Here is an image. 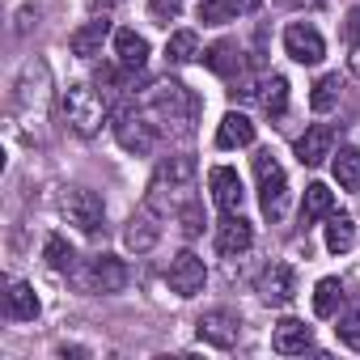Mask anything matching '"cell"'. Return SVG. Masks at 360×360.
<instances>
[{"mask_svg": "<svg viewBox=\"0 0 360 360\" xmlns=\"http://www.w3.org/2000/svg\"><path fill=\"white\" fill-rule=\"evenodd\" d=\"M191 191H195V157H187V153L165 157L148 178L144 208H153L157 217H178V208L195 200Z\"/></svg>", "mask_w": 360, "mask_h": 360, "instance_id": "obj_1", "label": "cell"}, {"mask_svg": "<svg viewBox=\"0 0 360 360\" xmlns=\"http://www.w3.org/2000/svg\"><path fill=\"white\" fill-rule=\"evenodd\" d=\"M140 110L153 119V127L174 131V136H187L191 119H195V102H191V94H187L183 81H157L148 89V98H144Z\"/></svg>", "mask_w": 360, "mask_h": 360, "instance_id": "obj_2", "label": "cell"}, {"mask_svg": "<svg viewBox=\"0 0 360 360\" xmlns=\"http://www.w3.org/2000/svg\"><path fill=\"white\" fill-rule=\"evenodd\" d=\"M255 178H259L263 217L267 221H284V212H288V174H284V165H280V157L271 148L255 153Z\"/></svg>", "mask_w": 360, "mask_h": 360, "instance_id": "obj_3", "label": "cell"}, {"mask_svg": "<svg viewBox=\"0 0 360 360\" xmlns=\"http://www.w3.org/2000/svg\"><path fill=\"white\" fill-rule=\"evenodd\" d=\"M64 119H68V127L77 131V136H98L102 131V123H106V102H102V94L98 89H89V85H68L64 89Z\"/></svg>", "mask_w": 360, "mask_h": 360, "instance_id": "obj_4", "label": "cell"}, {"mask_svg": "<svg viewBox=\"0 0 360 360\" xmlns=\"http://www.w3.org/2000/svg\"><path fill=\"white\" fill-rule=\"evenodd\" d=\"M60 212H64L68 225H77L81 233H98V229L106 225V204H102V195L89 191V187H68V191L60 195Z\"/></svg>", "mask_w": 360, "mask_h": 360, "instance_id": "obj_5", "label": "cell"}, {"mask_svg": "<svg viewBox=\"0 0 360 360\" xmlns=\"http://www.w3.org/2000/svg\"><path fill=\"white\" fill-rule=\"evenodd\" d=\"M110 127H115L119 148H127V153H136V157L153 153V144H157V127H153V119H148L140 106H123Z\"/></svg>", "mask_w": 360, "mask_h": 360, "instance_id": "obj_6", "label": "cell"}, {"mask_svg": "<svg viewBox=\"0 0 360 360\" xmlns=\"http://www.w3.org/2000/svg\"><path fill=\"white\" fill-rule=\"evenodd\" d=\"M165 280H169V288H174L178 297H200L204 284H208V267H204V259H200L195 250H178V255L169 259Z\"/></svg>", "mask_w": 360, "mask_h": 360, "instance_id": "obj_7", "label": "cell"}, {"mask_svg": "<svg viewBox=\"0 0 360 360\" xmlns=\"http://www.w3.org/2000/svg\"><path fill=\"white\" fill-rule=\"evenodd\" d=\"M81 280H85V288H89V292H102V297L123 292V284H127V263H123V259H115V255H94Z\"/></svg>", "mask_w": 360, "mask_h": 360, "instance_id": "obj_8", "label": "cell"}, {"mask_svg": "<svg viewBox=\"0 0 360 360\" xmlns=\"http://www.w3.org/2000/svg\"><path fill=\"white\" fill-rule=\"evenodd\" d=\"M195 335L208 343V347H233L238 343V335H242V318L233 314V309H208L200 322H195Z\"/></svg>", "mask_w": 360, "mask_h": 360, "instance_id": "obj_9", "label": "cell"}, {"mask_svg": "<svg viewBox=\"0 0 360 360\" xmlns=\"http://www.w3.org/2000/svg\"><path fill=\"white\" fill-rule=\"evenodd\" d=\"M284 51H288L297 64H322L326 43H322V34H318L309 22H292V26L284 30Z\"/></svg>", "mask_w": 360, "mask_h": 360, "instance_id": "obj_10", "label": "cell"}, {"mask_svg": "<svg viewBox=\"0 0 360 360\" xmlns=\"http://www.w3.org/2000/svg\"><path fill=\"white\" fill-rule=\"evenodd\" d=\"M208 187H212V200H217V208H221L225 217L242 212V204H246V187H242L238 169H229V165H217V169L208 174Z\"/></svg>", "mask_w": 360, "mask_h": 360, "instance_id": "obj_11", "label": "cell"}, {"mask_svg": "<svg viewBox=\"0 0 360 360\" xmlns=\"http://www.w3.org/2000/svg\"><path fill=\"white\" fill-rule=\"evenodd\" d=\"M271 347H276L280 356H305V352L314 347V330H309L301 318H284V322H276V330H271Z\"/></svg>", "mask_w": 360, "mask_h": 360, "instance_id": "obj_12", "label": "cell"}, {"mask_svg": "<svg viewBox=\"0 0 360 360\" xmlns=\"http://www.w3.org/2000/svg\"><path fill=\"white\" fill-rule=\"evenodd\" d=\"M326 157H335V131L326 123H314L301 140H297V161L301 165H322Z\"/></svg>", "mask_w": 360, "mask_h": 360, "instance_id": "obj_13", "label": "cell"}, {"mask_svg": "<svg viewBox=\"0 0 360 360\" xmlns=\"http://www.w3.org/2000/svg\"><path fill=\"white\" fill-rule=\"evenodd\" d=\"M292 292H297V280H292V271H288L284 263L263 267V276H259V297H263L267 305H288Z\"/></svg>", "mask_w": 360, "mask_h": 360, "instance_id": "obj_14", "label": "cell"}, {"mask_svg": "<svg viewBox=\"0 0 360 360\" xmlns=\"http://www.w3.org/2000/svg\"><path fill=\"white\" fill-rule=\"evenodd\" d=\"M250 242H255V229L242 212L221 221V229H217V250L221 255H242V250H250Z\"/></svg>", "mask_w": 360, "mask_h": 360, "instance_id": "obj_15", "label": "cell"}, {"mask_svg": "<svg viewBox=\"0 0 360 360\" xmlns=\"http://www.w3.org/2000/svg\"><path fill=\"white\" fill-rule=\"evenodd\" d=\"M5 314L13 322H34L39 318V297L26 280H9L5 284Z\"/></svg>", "mask_w": 360, "mask_h": 360, "instance_id": "obj_16", "label": "cell"}, {"mask_svg": "<svg viewBox=\"0 0 360 360\" xmlns=\"http://www.w3.org/2000/svg\"><path fill=\"white\" fill-rule=\"evenodd\" d=\"M106 34H110V22H106V18H94V22H85V26H81V30L68 39V47H72V56H81V60H94V56L102 51Z\"/></svg>", "mask_w": 360, "mask_h": 360, "instance_id": "obj_17", "label": "cell"}, {"mask_svg": "<svg viewBox=\"0 0 360 360\" xmlns=\"http://www.w3.org/2000/svg\"><path fill=\"white\" fill-rule=\"evenodd\" d=\"M115 56H119V64H123L127 72H140V68L148 64V43H144V34H136V30H115Z\"/></svg>", "mask_w": 360, "mask_h": 360, "instance_id": "obj_18", "label": "cell"}, {"mask_svg": "<svg viewBox=\"0 0 360 360\" xmlns=\"http://www.w3.org/2000/svg\"><path fill=\"white\" fill-rule=\"evenodd\" d=\"M204 64L217 72V77H225V81H233V77H242V47L238 43H212L208 51H204Z\"/></svg>", "mask_w": 360, "mask_h": 360, "instance_id": "obj_19", "label": "cell"}, {"mask_svg": "<svg viewBox=\"0 0 360 360\" xmlns=\"http://www.w3.org/2000/svg\"><path fill=\"white\" fill-rule=\"evenodd\" d=\"M246 144H255V123L246 115L229 110L217 127V148H246Z\"/></svg>", "mask_w": 360, "mask_h": 360, "instance_id": "obj_20", "label": "cell"}, {"mask_svg": "<svg viewBox=\"0 0 360 360\" xmlns=\"http://www.w3.org/2000/svg\"><path fill=\"white\" fill-rule=\"evenodd\" d=\"M123 238H127V246H131L136 255H140V250H153L157 238H161V229H157V212H153V208H140V212L127 221V233H123Z\"/></svg>", "mask_w": 360, "mask_h": 360, "instance_id": "obj_21", "label": "cell"}, {"mask_svg": "<svg viewBox=\"0 0 360 360\" xmlns=\"http://www.w3.org/2000/svg\"><path fill=\"white\" fill-rule=\"evenodd\" d=\"M330 169H335V183H339L343 191H360V148L343 144V148L335 153Z\"/></svg>", "mask_w": 360, "mask_h": 360, "instance_id": "obj_22", "label": "cell"}, {"mask_svg": "<svg viewBox=\"0 0 360 360\" xmlns=\"http://www.w3.org/2000/svg\"><path fill=\"white\" fill-rule=\"evenodd\" d=\"M330 212H335V195H330L322 183H309V187H305V200H301V221L314 225V221H322V217H330Z\"/></svg>", "mask_w": 360, "mask_h": 360, "instance_id": "obj_23", "label": "cell"}, {"mask_svg": "<svg viewBox=\"0 0 360 360\" xmlns=\"http://www.w3.org/2000/svg\"><path fill=\"white\" fill-rule=\"evenodd\" d=\"M195 56H204L195 30H174V34H169V43H165V60H169V64H191Z\"/></svg>", "mask_w": 360, "mask_h": 360, "instance_id": "obj_24", "label": "cell"}, {"mask_svg": "<svg viewBox=\"0 0 360 360\" xmlns=\"http://www.w3.org/2000/svg\"><path fill=\"white\" fill-rule=\"evenodd\" d=\"M259 102H263V110H267V115H276V119H280V115L288 110V81H284L280 72H271V77L259 85Z\"/></svg>", "mask_w": 360, "mask_h": 360, "instance_id": "obj_25", "label": "cell"}, {"mask_svg": "<svg viewBox=\"0 0 360 360\" xmlns=\"http://www.w3.org/2000/svg\"><path fill=\"white\" fill-rule=\"evenodd\" d=\"M339 305H343V284L330 280V276L318 280V288H314V314H318V318H335Z\"/></svg>", "mask_w": 360, "mask_h": 360, "instance_id": "obj_26", "label": "cell"}, {"mask_svg": "<svg viewBox=\"0 0 360 360\" xmlns=\"http://www.w3.org/2000/svg\"><path fill=\"white\" fill-rule=\"evenodd\" d=\"M352 242H356V221L352 217H330V225H326V250L330 255H347Z\"/></svg>", "mask_w": 360, "mask_h": 360, "instance_id": "obj_27", "label": "cell"}, {"mask_svg": "<svg viewBox=\"0 0 360 360\" xmlns=\"http://www.w3.org/2000/svg\"><path fill=\"white\" fill-rule=\"evenodd\" d=\"M339 89H343V81H339V72H330V77H322L318 85H314V94H309V106L318 110V115H326L335 102H339Z\"/></svg>", "mask_w": 360, "mask_h": 360, "instance_id": "obj_28", "label": "cell"}, {"mask_svg": "<svg viewBox=\"0 0 360 360\" xmlns=\"http://www.w3.org/2000/svg\"><path fill=\"white\" fill-rule=\"evenodd\" d=\"M43 255H47V267H51V271H72V267H77V250H72L64 238H47V250H43Z\"/></svg>", "mask_w": 360, "mask_h": 360, "instance_id": "obj_29", "label": "cell"}, {"mask_svg": "<svg viewBox=\"0 0 360 360\" xmlns=\"http://www.w3.org/2000/svg\"><path fill=\"white\" fill-rule=\"evenodd\" d=\"M238 13L229 9V0H200V22L204 26H225V22H233Z\"/></svg>", "mask_w": 360, "mask_h": 360, "instance_id": "obj_30", "label": "cell"}, {"mask_svg": "<svg viewBox=\"0 0 360 360\" xmlns=\"http://www.w3.org/2000/svg\"><path fill=\"white\" fill-rule=\"evenodd\" d=\"M335 335H339V343H343V347H352V352H360V309H347V314L339 318V326H335Z\"/></svg>", "mask_w": 360, "mask_h": 360, "instance_id": "obj_31", "label": "cell"}, {"mask_svg": "<svg viewBox=\"0 0 360 360\" xmlns=\"http://www.w3.org/2000/svg\"><path fill=\"white\" fill-rule=\"evenodd\" d=\"M178 221H183V233H187V238H200V233H204V225H208V221H204V208H200L195 200L178 208Z\"/></svg>", "mask_w": 360, "mask_h": 360, "instance_id": "obj_32", "label": "cell"}, {"mask_svg": "<svg viewBox=\"0 0 360 360\" xmlns=\"http://www.w3.org/2000/svg\"><path fill=\"white\" fill-rule=\"evenodd\" d=\"M148 13H153V22L169 26V22L178 18V0H148Z\"/></svg>", "mask_w": 360, "mask_h": 360, "instance_id": "obj_33", "label": "cell"}, {"mask_svg": "<svg viewBox=\"0 0 360 360\" xmlns=\"http://www.w3.org/2000/svg\"><path fill=\"white\" fill-rule=\"evenodd\" d=\"M259 5H263V0H229V9H233V13H255Z\"/></svg>", "mask_w": 360, "mask_h": 360, "instance_id": "obj_34", "label": "cell"}, {"mask_svg": "<svg viewBox=\"0 0 360 360\" xmlns=\"http://www.w3.org/2000/svg\"><path fill=\"white\" fill-rule=\"evenodd\" d=\"M85 5H89L94 13H106V9H115V5H119V0H85Z\"/></svg>", "mask_w": 360, "mask_h": 360, "instance_id": "obj_35", "label": "cell"}, {"mask_svg": "<svg viewBox=\"0 0 360 360\" xmlns=\"http://www.w3.org/2000/svg\"><path fill=\"white\" fill-rule=\"evenodd\" d=\"M352 72L360 77V43H356V51H352Z\"/></svg>", "mask_w": 360, "mask_h": 360, "instance_id": "obj_36", "label": "cell"}]
</instances>
